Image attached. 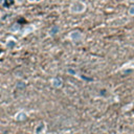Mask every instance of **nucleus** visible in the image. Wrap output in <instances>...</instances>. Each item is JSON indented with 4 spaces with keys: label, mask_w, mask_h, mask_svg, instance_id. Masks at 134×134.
I'll return each instance as SVG.
<instances>
[{
    "label": "nucleus",
    "mask_w": 134,
    "mask_h": 134,
    "mask_svg": "<svg viewBox=\"0 0 134 134\" xmlns=\"http://www.w3.org/2000/svg\"><path fill=\"white\" fill-rule=\"evenodd\" d=\"M70 38L73 40V41H79L82 39V34L80 31H72L70 34Z\"/></svg>",
    "instance_id": "f03ea898"
},
{
    "label": "nucleus",
    "mask_w": 134,
    "mask_h": 134,
    "mask_svg": "<svg viewBox=\"0 0 134 134\" xmlns=\"http://www.w3.org/2000/svg\"><path fill=\"white\" fill-rule=\"evenodd\" d=\"M85 9H86V4L84 2H81V1H75L70 6V12L73 13V14L83 13Z\"/></svg>",
    "instance_id": "f257e3e1"
},
{
    "label": "nucleus",
    "mask_w": 134,
    "mask_h": 134,
    "mask_svg": "<svg viewBox=\"0 0 134 134\" xmlns=\"http://www.w3.org/2000/svg\"><path fill=\"white\" fill-rule=\"evenodd\" d=\"M28 1H36V0H28Z\"/></svg>",
    "instance_id": "423d86ee"
},
{
    "label": "nucleus",
    "mask_w": 134,
    "mask_h": 134,
    "mask_svg": "<svg viewBox=\"0 0 134 134\" xmlns=\"http://www.w3.org/2000/svg\"><path fill=\"white\" fill-rule=\"evenodd\" d=\"M3 2V0H0V3H2Z\"/></svg>",
    "instance_id": "39448f33"
},
{
    "label": "nucleus",
    "mask_w": 134,
    "mask_h": 134,
    "mask_svg": "<svg viewBox=\"0 0 134 134\" xmlns=\"http://www.w3.org/2000/svg\"><path fill=\"white\" fill-rule=\"evenodd\" d=\"M58 30H59V27H58V26H53V27L50 29V34H51V35H53V34H54V32H57Z\"/></svg>",
    "instance_id": "20e7f679"
},
{
    "label": "nucleus",
    "mask_w": 134,
    "mask_h": 134,
    "mask_svg": "<svg viewBox=\"0 0 134 134\" xmlns=\"http://www.w3.org/2000/svg\"><path fill=\"white\" fill-rule=\"evenodd\" d=\"M128 13H129V15H130V16L134 17V5H132V6H130V7H129Z\"/></svg>",
    "instance_id": "7ed1b4c3"
}]
</instances>
